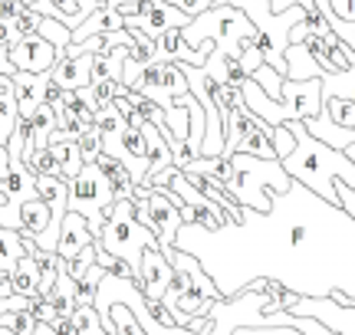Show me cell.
Masks as SVG:
<instances>
[{"label": "cell", "mask_w": 355, "mask_h": 335, "mask_svg": "<svg viewBox=\"0 0 355 335\" xmlns=\"http://www.w3.org/2000/svg\"><path fill=\"white\" fill-rule=\"evenodd\" d=\"M336 194H339V207L355 220V191L349 184H343V181H336Z\"/></svg>", "instance_id": "cell-42"}, {"label": "cell", "mask_w": 355, "mask_h": 335, "mask_svg": "<svg viewBox=\"0 0 355 335\" xmlns=\"http://www.w3.org/2000/svg\"><path fill=\"white\" fill-rule=\"evenodd\" d=\"M145 332H148V335H207L211 329L191 332V329H178V325H171V329L152 325V329H145ZM234 335H303V332H296V329H290V325H260V329H247V325H241Z\"/></svg>", "instance_id": "cell-27"}, {"label": "cell", "mask_w": 355, "mask_h": 335, "mask_svg": "<svg viewBox=\"0 0 355 335\" xmlns=\"http://www.w3.org/2000/svg\"><path fill=\"white\" fill-rule=\"evenodd\" d=\"M296 3V0H266V7H270V13H286Z\"/></svg>", "instance_id": "cell-46"}, {"label": "cell", "mask_w": 355, "mask_h": 335, "mask_svg": "<svg viewBox=\"0 0 355 335\" xmlns=\"http://www.w3.org/2000/svg\"><path fill=\"white\" fill-rule=\"evenodd\" d=\"M76 148H79V155H83V165H92V161L102 155V135H99V129H86V132H83V135L76 138Z\"/></svg>", "instance_id": "cell-35"}, {"label": "cell", "mask_w": 355, "mask_h": 335, "mask_svg": "<svg viewBox=\"0 0 355 335\" xmlns=\"http://www.w3.org/2000/svg\"><path fill=\"white\" fill-rule=\"evenodd\" d=\"M96 240H99V246L105 250V253L125 260L128 266L135 270V276H139L141 250H148V246L158 250V237L135 220V204H132V197L115 201L112 210L105 214V224H102V230H99Z\"/></svg>", "instance_id": "cell-6"}, {"label": "cell", "mask_w": 355, "mask_h": 335, "mask_svg": "<svg viewBox=\"0 0 355 335\" xmlns=\"http://www.w3.org/2000/svg\"><path fill=\"white\" fill-rule=\"evenodd\" d=\"M125 26V17L115 10L112 3L109 7H99V10H92L83 20V24L73 30V37H69V43H83L86 37H99V33H112V30H122Z\"/></svg>", "instance_id": "cell-20"}, {"label": "cell", "mask_w": 355, "mask_h": 335, "mask_svg": "<svg viewBox=\"0 0 355 335\" xmlns=\"http://www.w3.org/2000/svg\"><path fill=\"white\" fill-rule=\"evenodd\" d=\"M96 312H99L102 329L109 335H148L139 325L135 312L122 306V302H96Z\"/></svg>", "instance_id": "cell-19"}, {"label": "cell", "mask_w": 355, "mask_h": 335, "mask_svg": "<svg viewBox=\"0 0 355 335\" xmlns=\"http://www.w3.org/2000/svg\"><path fill=\"white\" fill-rule=\"evenodd\" d=\"M26 7H33V10H40V3H43V0H24Z\"/></svg>", "instance_id": "cell-50"}, {"label": "cell", "mask_w": 355, "mask_h": 335, "mask_svg": "<svg viewBox=\"0 0 355 335\" xmlns=\"http://www.w3.org/2000/svg\"><path fill=\"white\" fill-rule=\"evenodd\" d=\"M92 302H96V289L79 286V289H76V306H92Z\"/></svg>", "instance_id": "cell-45"}, {"label": "cell", "mask_w": 355, "mask_h": 335, "mask_svg": "<svg viewBox=\"0 0 355 335\" xmlns=\"http://www.w3.org/2000/svg\"><path fill=\"white\" fill-rule=\"evenodd\" d=\"M128 56V46H115L112 53H92V66H89V82H119L122 79V63Z\"/></svg>", "instance_id": "cell-23"}, {"label": "cell", "mask_w": 355, "mask_h": 335, "mask_svg": "<svg viewBox=\"0 0 355 335\" xmlns=\"http://www.w3.org/2000/svg\"><path fill=\"white\" fill-rule=\"evenodd\" d=\"M260 125V118L247 109V105H234L227 116H224V148H220V158H230L237 152V145L250 135V132Z\"/></svg>", "instance_id": "cell-14"}, {"label": "cell", "mask_w": 355, "mask_h": 335, "mask_svg": "<svg viewBox=\"0 0 355 335\" xmlns=\"http://www.w3.org/2000/svg\"><path fill=\"white\" fill-rule=\"evenodd\" d=\"M286 129L293 132V138H296V148H293L290 155L283 158L279 165L286 168V174H290L296 184H303L309 191L322 197L326 204L339 207V194H336V181H343L355 191V161L345 152H336L329 145L316 142L309 132L303 129V122H283Z\"/></svg>", "instance_id": "cell-2"}, {"label": "cell", "mask_w": 355, "mask_h": 335, "mask_svg": "<svg viewBox=\"0 0 355 335\" xmlns=\"http://www.w3.org/2000/svg\"><path fill=\"white\" fill-rule=\"evenodd\" d=\"M92 244H96V237L89 233L86 217L76 214V210H66L63 227H60V240H56V257L66 260V263H73V260Z\"/></svg>", "instance_id": "cell-12"}, {"label": "cell", "mask_w": 355, "mask_h": 335, "mask_svg": "<svg viewBox=\"0 0 355 335\" xmlns=\"http://www.w3.org/2000/svg\"><path fill=\"white\" fill-rule=\"evenodd\" d=\"M10 24H13V33H17V37H33L40 30V24H43V13L30 7V10L20 13L17 20H10Z\"/></svg>", "instance_id": "cell-39"}, {"label": "cell", "mask_w": 355, "mask_h": 335, "mask_svg": "<svg viewBox=\"0 0 355 335\" xmlns=\"http://www.w3.org/2000/svg\"><path fill=\"white\" fill-rule=\"evenodd\" d=\"M37 37L46 39V43H50L56 53H63L66 46H69V37H73V30H69V26H63L60 20H53V17H43V24H40Z\"/></svg>", "instance_id": "cell-31"}, {"label": "cell", "mask_w": 355, "mask_h": 335, "mask_svg": "<svg viewBox=\"0 0 355 335\" xmlns=\"http://www.w3.org/2000/svg\"><path fill=\"white\" fill-rule=\"evenodd\" d=\"M89 66H92V53H83V56H66V53H60L50 69V76L56 79L63 89H79V86H89Z\"/></svg>", "instance_id": "cell-17"}, {"label": "cell", "mask_w": 355, "mask_h": 335, "mask_svg": "<svg viewBox=\"0 0 355 335\" xmlns=\"http://www.w3.org/2000/svg\"><path fill=\"white\" fill-rule=\"evenodd\" d=\"M10 286H13V293L17 296H40L37 289H40V263L33 257H20V263L10 270Z\"/></svg>", "instance_id": "cell-25"}, {"label": "cell", "mask_w": 355, "mask_h": 335, "mask_svg": "<svg viewBox=\"0 0 355 335\" xmlns=\"http://www.w3.org/2000/svg\"><path fill=\"white\" fill-rule=\"evenodd\" d=\"M0 3H3V0H0Z\"/></svg>", "instance_id": "cell-51"}, {"label": "cell", "mask_w": 355, "mask_h": 335, "mask_svg": "<svg viewBox=\"0 0 355 335\" xmlns=\"http://www.w3.org/2000/svg\"><path fill=\"white\" fill-rule=\"evenodd\" d=\"M270 135H273V129H270L266 122H260V125L237 145V152H241V155H254V158H277L273 155V145H270ZM237 152H234V155H237Z\"/></svg>", "instance_id": "cell-28"}, {"label": "cell", "mask_w": 355, "mask_h": 335, "mask_svg": "<svg viewBox=\"0 0 355 335\" xmlns=\"http://www.w3.org/2000/svg\"><path fill=\"white\" fill-rule=\"evenodd\" d=\"M329 3V10L339 17V20H345V24H355V0H326Z\"/></svg>", "instance_id": "cell-41"}, {"label": "cell", "mask_w": 355, "mask_h": 335, "mask_svg": "<svg viewBox=\"0 0 355 335\" xmlns=\"http://www.w3.org/2000/svg\"><path fill=\"white\" fill-rule=\"evenodd\" d=\"M230 181L224 184L227 194L247 210L270 214L273 194H286L293 188V178L277 158H254V155H230Z\"/></svg>", "instance_id": "cell-3"}, {"label": "cell", "mask_w": 355, "mask_h": 335, "mask_svg": "<svg viewBox=\"0 0 355 335\" xmlns=\"http://www.w3.org/2000/svg\"><path fill=\"white\" fill-rule=\"evenodd\" d=\"M250 79H254L257 86H260V89H263L266 96L273 99V102H279V92H283V82H286V76H279L273 66H266V63H263Z\"/></svg>", "instance_id": "cell-34"}, {"label": "cell", "mask_w": 355, "mask_h": 335, "mask_svg": "<svg viewBox=\"0 0 355 335\" xmlns=\"http://www.w3.org/2000/svg\"><path fill=\"white\" fill-rule=\"evenodd\" d=\"M217 0H194V3H191V20H194V17H198V13H204V10H211V7H214Z\"/></svg>", "instance_id": "cell-47"}, {"label": "cell", "mask_w": 355, "mask_h": 335, "mask_svg": "<svg viewBox=\"0 0 355 335\" xmlns=\"http://www.w3.org/2000/svg\"><path fill=\"white\" fill-rule=\"evenodd\" d=\"M237 63H241L243 76L250 79V76H254V73H257V69H260V66L266 63V60H263V53H260V50H257V46H254V43H250V46L243 50V56H241V60H237Z\"/></svg>", "instance_id": "cell-40"}, {"label": "cell", "mask_w": 355, "mask_h": 335, "mask_svg": "<svg viewBox=\"0 0 355 335\" xmlns=\"http://www.w3.org/2000/svg\"><path fill=\"white\" fill-rule=\"evenodd\" d=\"M181 37L188 39L191 50L201 46V39H214V46L220 53H227L230 60H241L243 50L257 39V26L250 24V17L237 7H211V10L198 13L184 30Z\"/></svg>", "instance_id": "cell-5"}, {"label": "cell", "mask_w": 355, "mask_h": 335, "mask_svg": "<svg viewBox=\"0 0 355 335\" xmlns=\"http://www.w3.org/2000/svg\"><path fill=\"white\" fill-rule=\"evenodd\" d=\"M175 246L201 263L224 299L266 276L300 299L345 293L355 302V220L296 181L273 194L270 214L243 207L241 224L220 230L181 224Z\"/></svg>", "instance_id": "cell-1"}, {"label": "cell", "mask_w": 355, "mask_h": 335, "mask_svg": "<svg viewBox=\"0 0 355 335\" xmlns=\"http://www.w3.org/2000/svg\"><path fill=\"white\" fill-rule=\"evenodd\" d=\"M322 102L326 99H355V66L343 73H322Z\"/></svg>", "instance_id": "cell-26"}, {"label": "cell", "mask_w": 355, "mask_h": 335, "mask_svg": "<svg viewBox=\"0 0 355 335\" xmlns=\"http://www.w3.org/2000/svg\"><path fill=\"white\" fill-rule=\"evenodd\" d=\"M322 109H326V116H329L336 125L355 132V102L352 99H326Z\"/></svg>", "instance_id": "cell-33"}, {"label": "cell", "mask_w": 355, "mask_h": 335, "mask_svg": "<svg viewBox=\"0 0 355 335\" xmlns=\"http://www.w3.org/2000/svg\"><path fill=\"white\" fill-rule=\"evenodd\" d=\"M171 276H175V266L168 263V257L162 253V250H155V246L141 250V263H139L135 283H139V289L145 293V299H162L165 296Z\"/></svg>", "instance_id": "cell-11"}, {"label": "cell", "mask_w": 355, "mask_h": 335, "mask_svg": "<svg viewBox=\"0 0 355 335\" xmlns=\"http://www.w3.org/2000/svg\"><path fill=\"white\" fill-rule=\"evenodd\" d=\"M46 79L50 73H17L13 76V96H17V109H20V116H33L37 112V105H43V89H46Z\"/></svg>", "instance_id": "cell-18"}, {"label": "cell", "mask_w": 355, "mask_h": 335, "mask_svg": "<svg viewBox=\"0 0 355 335\" xmlns=\"http://www.w3.org/2000/svg\"><path fill=\"white\" fill-rule=\"evenodd\" d=\"M286 312L316 319L319 325H326L336 335H355V302L339 306L336 299H296Z\"/></svg>", "instance_id": "cell-8"}, {"label": "cell", "mask_w": 355, "mask_h": 335, "mask_svg": "<svg viewBox=\"0 0 355 335\" xmlns=\"http://www.w3.org/2000/svg\"><path fill=\"white\" fill-rule=\"evenodd\" d=\"M96 129L102 135H122L128 125H125V116L115 109V102H109V105H102V109H96Z\"/></svg>", "instance_id": "cell-32"}, {"label": "cell", "mask_w": 355, "mask_h": 335, "mask_svg": "<svg viewBox=\"0 0 355 335\" xmlns=\"http://www.w3.org/2000/svg\"><path fill=\"white\" fill-rule=\"evenodd\" d=\"M24 257V237L17 230L0 227V273H10Z\"/></svg>", "instance_id": "cell-29"}, {"label": "cell", "mask_w": 355, "mask_h": 335, "mask_svg": "<svg viewBox=\"0 0 355 335\" xmlns=\"http://www.w3.org/2000/svg\"><path fill=\"white\" fill-rule=\"evenodd\" d=\"M24 165H26V171H30L33 178H37V174H60V165L53 161V155L46 152V148H37L33 155H26Z\"/></svg>", "instance_id": "cell-36"}, {"label": "cell", "mask_w": 355, "mask_h": 335, "mask_svg": "<svg viewBox=\"0 0 355 335\" xmlns=\"http://www.w3.org/2000/svg\"><path fill=\"white\" fill-rule=\"evenodd\" d=\"M0 76H17V66L10 63V46H0Z\"/></svg>", "instance_id": "cell-44"}, {"label": "cell", "mask_w": 355, "mask_h": 335, "mask_svg": "<svg viewBox=\"0 0 355 335\" xmlns=\"http://www.w3.org/2000/svg\"><path fill=\"white\" fill-rule=\"evenodd\" d=\"M119 142L125 145V152L132 158H135V161H139V165H145L148 168V161H145V155H148V145H145V135H141V132H132V129H125L122 132V135H119Z\"/></svg>", "instance_id": "cell-37"}, {"label": "cell", "mask_w": 355, "mask_h": 335, "mask_svg": "<svg viewBox=\"0 0 355 335\" xmlns=\"http://www.w3.org/2000/svg\"><path fill=\"white\" fill-rule=\"evenodd\" d=\"M56 56L60 53L53 50L50 43L43 37H20L17 43L10 46V63L17 66V73H50L53 63H56Z\"/></svg>", "instance_id": "cell-10"}, {"label": "cell", "mask_w": 355, "mask_h": 335, "mask_svg": "<svg viewBox=\"0 0 355 335\" xmlns=\"http://www.w3.org/2000/svg\"><path fill=\"white\" fill-rule=\"evenodd\" d=\"M352 102H355V99H352Z\"/></svg>", "instance_id": "cell-52"}, {"label": "cell", "mask_w": 355, "mask_h": 335, "mask_svg": "<svg viewBox=\"0 0 355 335\" xmlns=\"http://www.w3.org/2000/svg\"><path fill=\"white\" fill-rule=\"evenodd\" d=\"M303 129L309 132L316 142L329 145V148H336V152H345L349 145H355V132L352 129H343V125H336V122L326 116V109H322L319 116L303 118Z\"/></svg>", "instance_id": "cell-16"}, {"label": "cell", "mask_w": 355, "mask_h": 335, "mask_svg": "<svg viewBox=\"0 0 355 335\" xmlns=\"http://www.w3.org/2000/svg\"><path fill=\"white\" fill-rule=\"evenodd\" d=\"M69 323H73V335H109L102 329V319L96 306H76L73 316H69Z\"/></svg>", "instance_id": "cell-30"}, {"label": "cell", "mask_w": 355, "mask_h": 335, "mask_svg": "<svg viewBox=\"0 0 355 335\" xmlns=\"http://www.w3.org/2000/svg\"><path fill=\"white\" fill-rule=\"evenodd\" d=\"M50 220H53L50 204H43L40 197H30V201L20 204V233L24 237H40L50 227Z\"/></svg>", "instance_id": "cell-24"}, {"label": "cell", "mask_w": 355, "mask_h": 335, "mask_svg": "<svg viewBox=\"0 0 355 335\" xmlns=\"http://www.w3.org/2000/svg\"><path fill=\"white\" fill-rule=\"evenodd\" d=\"M46 152H50L53 161L60 165V174H63L66 181H73L79 171H83V155H79L76 142H73L60 125L50 132V138H46Z\"/></svg>", "instance_id": "cell-15"}, {"label": "cell", "mask_w": 355, "mask_h": 335, "mask_svg": "<svg viewBox=\"0 0 355 335\" xmlns=\"http://www.w3.org/2000/svg\"><path fill=\"white\" fill-rule=\"evenodd\" d=\"M96 168H99V174L105 178V184H109V191H112L115 201H125V197H132V191H135V181H132V174H128V168L122 165V161H115L112 155H105V152H102V155L96 158Z\"/></svg>", "instance_id": "cell-21"}, {"label": "cell", "mask_w": 355, "mask_h": 335, "mask_svg": "<svg viewBox=\"0 0 355 335\" xmlns=\"http://www.w3.org/2000/svg\"><path fill=\"white\" fill-rule=\"evenodd\" d=\"M102 276H105V270H102L99 263H92V266H89V270L79 276V286H86V289H99Z\"/></svg>", "instance_id": "cell-43"}, {"label": "cell", "mask_w": 355, "mask_h": 335, "mask_svg": "<svg viewBox=\"0 0 355 335\" xmlns=\"http://www.w3.org/2000/svg\"><path fill=\"white\" fill-rule=\"evenodd\" d=\"M10 296H17V293H13V286H10V276H3L0 280V299H10Z\"/></svg>", "instance_id": "cell-48"}, {"label": "cell", "mask_w": 355, "mask_h": 335, "mask_svg": "<svg viewBox=\"0 0 355 335\" xmlns=\"http://www.w3.org/2000/svg\"><path fill=\"white\" fill-rule=\"evenodd\" d=\"M162 3H168V7H178V10H184L191 17V3H194V0H162Z\"/></svg>", "instance_id": "cell-49"}, {"label": "cell", "mask_w": 355, "mask_h": 335, "mask_svg": "<svg viewBox=\"0 0 355 335\" xmlns=\"http://www.w3.org/2000/svg\"><path fill=\"white\" fill-rule=\"evenodd\" d=\"M112 204H115V197H112V191H109L105 178L99 174L96 161H92V165H83V171L69 181V201H66V207L83 214L89 224V233L99 237L102 224H105V214L112 210Z\"/></svg>", "instance_id": "cell-7"}, {"label": "cell", "mask_w": 355, "mask_h": 335, "mask_svg": "<svg viewBox=\"0 0 355 335\" xmlns=\"http://www.w3.org/2000/svg\"><path fill=\"white\" fill-rule=\"evenodd\" d=\"M283 60H286V79L303 82V79H319L322 76V66L313 60V53L306 50L303 43L286 46V50H283Z\"/></svg>", "instance_id": "cell-22"}, {"label": "cell", "mask_w": 355, "mask_h": 335, "mask_svg": "<svg viewBox=\"0 0 355 335\" xmlns=\"http://www.w3.org/2000/svg\"><path fill=\"white\" fill-rule=\"evenodd\" d=\"M191 24V17L184 10H178V7H168L158 0V7L152 13H145V17H125V26H139L145 37L158 39L165 30H184Z\"/></svg>", "instance_id": "cell-13"}, {"label": "cell", "mask_w": 355, "mask_h": 335, "mask_svg": "<svg viewBox=\"0 0 355 335\" xmlns=\"http://www.w3.org/2000/svg\"><path fill=\"white\" fill-rule=\"evenodd\" d=\"M148 214H152V224H155V237H158V250L168 253L175 246V237H178V227L184 224L181 220V210L171 204L168 197V188H148Z\"/></svg>", "instance_id": "cell-9"}, {"label": "cell", "mask_w": 355, "mask_h": 335, "mask_svg": "<svg viewBox=\"0 0 355 335\" xmlns=\"http://www.w3.org/2000/svg\"><path fill=\"white\" fill-rule=\"evenodd\" d=\"M270 145H273V155H277V161H283V158L296 148V138H293V132L286 129V125H277V129H273V135H270Z\"/></svg>", "instance_id": "cell-38"}, {"label": "cell", "mask_w": 355, "mask_h": 335, "mask_svg": "<svg viewBox=\"0 0 355 335\" xmlns=\"http://www.w3.org/2000/svg\"><path fill=\"white\" fill-rule=\"evenodd\" d=\"M241 96L243 105L254 112L260 122H266L270 129H277L283 122H303L309 116H319L322 112V82L319 79H286L283 82V92H279V102H273L254 79H243L241 82Z\"/></svg>", "instance_id": "cell-4"}]
</instances>
